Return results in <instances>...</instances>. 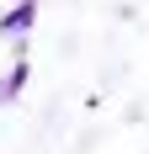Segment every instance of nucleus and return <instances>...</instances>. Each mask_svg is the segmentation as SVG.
<instances>
[{
    "instance_id": "f257e3e1",
    "label": "nucleus",
    "mask_w": 149,
    "mask_h": 154,
    "mask_svg": "<svg viewBox=\"0 0 149 154\" xmlns=\"http://www.w3.org/2000/svg\"><path fill=\"white\" fill-rule=\"evenodd\" d=\"M21 75H27V69H21V64H16L11 75H5V85H0V106H5V101H11V96L21 91Z\"/></svg>"
}]
</instances>
